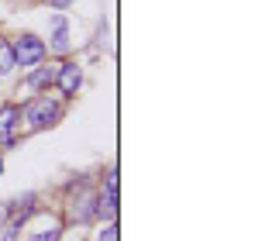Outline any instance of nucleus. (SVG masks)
<instances>
[{
	"instance_id": "nucleus-1",
	"label": "nucleus",
	"mask_w": 255,
	"mask_h": 241,
	"mask_svg": "<svg viewBox=\"0 0 255 241\" xmlns=\"http://www.w3.org/2000/svg\"><path fill=\"white\" fill-rule=\"evenodd\" d=\"M24 120H28L31 131H45V127H52V124L62 120V104L52 100L48 93H38V97H31L24 104Z\"/></svg>"
},
{
	"instance_id": "nucleus-2",
	"label": "nucleus",
	"mask_w": 255,
	"mask_h": 241,
	"mask_svg": "<svg viewBox=\"0 0 255 241\" xmlns=\"http://www.w3.org/2000/svg\"><path fill=\"white\" fill-rule=\"evenodd\" d=\"M10 48H14V62H17L21 69H35L45 55H48V45H45L38 35H31V31H21L17 38L10 41Z\"/></svg>"
},
{
	"instance_id": "nucleus-3",
	"label": "nucleus",
	"mask_w": 255,
	"mask_h": 241,
	"mask_svg": "<svg viewBox=\"0 0 255 241\" xmlns=\"http://www.w3.org/2000/svg\"><path fill=\"white\" fill-rule=\"evenodd\" d=\"M55 86L62 90V97H76V90L83 86V69H80L73 59L59 62V69H55Z\"/></svg>"
},
{
	"instance_id": "nucleus-4",
	"label": "nucleus",
	"mask_w": 255,
	"mask_h": 241,
	"mask_svg": "<svg viewBox=\"0 0 255 241\" xmlns=\"http://www.w3.org/2000/svg\"><path fill=\"white\" fill-rule=\"evenodd\" d=\"M69 217L73 221H90V217H97V193L86 186V183H80V197H73V203H69Z\"/></svg>"
},
{
	"instance_id": "nucleus-5",
	"label": "nucleus",
	"mask_w": 255,
	"mask_h": 241,
	"mask_svg": "<svg viewBox=\"0 0 255 241\" xmlns=\"http://www.w3.org/2000/svg\"><path fill=\"white\" fill-rule=\"evenodd\" d=\"M59 235H62V224L52 214H38L35 224L28 228V238L24 241H59Z\"/></svg>"
},
{
	"instance_id": "nucleus-6",
	"label": "nucleus",
	"mask_w": 255,
	"mask_h": 241,
	"mask_svg": "<svg viewBox=\"0 0 255 241\" xmlns=\"http://www.w3.org/2000/svg\"><path fill=\"white\" fill-rule=\"evenodd\" d=\"M3 210H7V224H14V228H24V224H28V217L35 214V193L14 197V200L7 203Z\"/></svg>"
},
{
	"instance_id": "nucleus-7",
	"label": "nucleus",
	"mask_w": 255,
	"mask_h": 241,
	"mask_svg": "<svg viewBox=\"0 0 255 241\" xmlns=\"http://www.w3.org/2000/svg\"><path fill=\"white\" fill-rule=\"evenodd\" d=\"M21 118V107H0V145H14L17 134H14V124Z\"/></svg>"
},
{
	"instance_id": "nucleus-8",
	"label": "nucleus",
	"mask_w": 255,
	"mask_h": 241,
	"mask_svg": "<svg viewBox=\"0 0 255 241\" xmlns=\"http://www.w3.org/2000/svg\"><path fill=\"white\" fill-rule=\"evenodd\" d=\"M48 48H52V52H66V48H69V24H66L62 14L52 17V45H48Z\"/></svg>"
},
{
	"instance_id": "nucleus-9",
	"label": "nucleus",
	"mask_w": 255,
	"mask_h": 241,
	"mask_svg": "<svg viewBox=\"0 0 255 241\" xmlns=\"http://www.w3.org/2000/svg\"><path fill=\"white\" fill-rule=\"evenodd\" d=\"M52 83H55V69H48V66H38V69H35V73L24 80V86H28V90H48Z\"/></svg>"
},
{
	"instance_id": "nucleus-10",
	"label": "nucleus",
	"mask_w": 255,
	"mask_h": 241,
	"mask_svg": "<svg viewBox=\"0 0 255 241\" xmlns=\"http://www.w3.org/2000/svg\"><path fill=\"white\" fill-rule=\"evenodd\" d=\"M14 48H10V41L7 38H0V76H10L14 73Z\"/></svg>"
},
{
	"instance_id": "nucleus-11",
	"label": "nucleus",
	"mask_w": 255,
	"mask_h": 241,
	"mask_svg": "<svg viewBox=\"0 0 255 241\" xmlns=\"http://www.w3.org/2000/svg\"><path fill=\"white\" fill-rule=\"evenodd\" d=\"M104 186H107V197H118V169H111V172H107Z\"/></svg>"
},
{
	"instance_id": "nucleus-12",
	"label": "nucleus",
	"mask_w": 255,
	"mask_h": 241,
	"mask_svg": "<svg viewBox=\"0 0 255 241\" xmlns=\"http://www.w3.org/2000/svg\"><path fill=\"white\" fill-rule=\"evenodd\" d=\"M97 241H118V224L111 221V224H107V228H104V231L97 235Z\"/></svg>"
},
{
	"instance_id": "nucleus-13",
	"label": "nucleus",
	"mask_w": 255,
	"mask_h": 241,
	"mask_svg": "<svg viewBox=\"0 0 255 241\" xmlns=\"http://www.w3.org/2000/svg\"><path fill=\"white\" fill-rule=\"evenodd\" d=\"M21 228H14V224H3V241H21V235H17Z\"/></svg>"
},
{
	"instance_id": "nucleus-14",
	"label": "nucleus",
	"mask_w": 255,
	"mask_h": 241,
	"mask_svg": "<svg viewBox=\"0 0 255 241\" xmlns=\"http://www.w3.org/2000/svg\"><path fill=\"white\" fill-rule=\"evenodd\" d=\"M48 3H52V7H59V10H66V7H69L73 0H48Z\"/></svg>"
},
{
	"instance_id": "nucleus-15",
	"label": "nucleus",
	"mask_w": 255,
	"mask_h": 241,
	"mask_svg": "<svg viewBox=\"0 0 255 241\" xmlns=\"http://www.w3.org/2000/svg\"><path fill=\"white\" fill-rule=\"evenodd\" d=\"M3 224H7V210L0 207V231H3Z\"/></svg>"
},
{
	"instance_id": "nucleus-16",
	"label": "nucleus",
	"mask_w": 255,
	"mask_h": 241,
	"mask_svg": "<svg viewBox=\"0 0 255 241\" xmlns=\"http://www.w3.org/2000/svg\"><path fill=\"white\" fill-rule=\"evenodd\" d=\"M0 172H3V159H0Z\"/></svg>"
}]
</instances>
